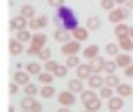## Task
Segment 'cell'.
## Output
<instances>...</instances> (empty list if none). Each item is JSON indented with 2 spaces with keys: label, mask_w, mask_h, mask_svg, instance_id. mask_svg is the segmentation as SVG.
<instances>
[{
  "label": "cell",
  "mask_w": 133,
  "mask_h": 112,
  "mask_svg": "<svg viewBox=\"0 0 133 112\" xmlns=\"http://www.w3.org/2000/svg\"><path fill=\"white\" fill-rule=\"evenodd\" d=\"M54 24H55V28H64L68 31H74L78 28V19H76V16H74L71 7L62 5V7L57 9V14L54 16Z\"/></svg>",
  "instance_id": "1"
},
{
  "label": "cell",
  "mask_w": 133,
  "mask_h": 112,
  "mask_svg": "<svg viewBox=\"0 0 133 112\" xmlns=\"http://www.w3.org/2000/svg\"><path fill=\"white\" fill-rule=\"evenodd\" d=\"M47 43V34L45 33H35L33 38L30 41V48H28V55H38L42 48H45Z\"/></svg>",
  "instance_id": "2"
},
{
  "label": "cell",
  "mask_w": 133,
  "mask_h": 112,
  "mask_svg": "<svg viewBox=\"0 0 133 112\" xmlns=\"http://www.w3.org/2000/svg\"><path fill=\"white\" fill-rule=\"evenodd\" d=\"M128 16H130V9H126V7H114L107 14V19H109V23L119 24L124 19H128Z\"/></svg>",
  "instance_id": "3"
},
{
  "label": "cell",
  "mask_w": 133,
  "mask_h": 112,
  "mask_svg": "<svg viewBox=\"0 0 133 112\" xmlns=\"http://www.w3.org/2000/svg\"><path fill=\"white\" fill-rule=\"evenodd\" d=\"M57 102H59L62 107H71V105H74V102H76V97H74V93L71 92V90H64V92H61L59 95H57Z\"/></svg>",
  "instance_id": "4"
},
{
  "label": "cell",
  "mask_w": 133,
  "mask_h": 112,
  "mask_svg": "<svg viewBox=\"0 0 133 112\" xmlns=\"http://www.w3.org/2000/svg\"><path fill=\"white\" fill-rule=\"evenodd\" d=\"M28 26H30V21L26 19L24 16H21V14L16 16V17H12L10 23H9V29L10 31H14V29H17V31H19V29H26Z\"/></svg>",
  "instance_id": "5"
},
{
  "label": "cell",
  "mask_w": 133,
  "mask_h": 112,
  "mask_svg": "<svg viewBox=\"0 0 133 112\" xmlns=\"http://www.w3.org/2000/svg\"><path fill=\"white\" fill-rule=\"evenodd\" d=\"M81 50V43H79L78 40H74V41H68V43H62L61 47V52L64 55H76Z\"/></svg>",
  "instance_id": "6"
},
{
  "label": "cell",
  "mask_w": 133,
  "mask_h": 112,
  "mask_svg": "<svg viewBox=\"0 0 133 112\" xmlns=\"http://www.w3.org/2000/svg\"><path fill=\"white\" fill-rule=\"evenodd\" d=\"M105 62H107V60H105V59L104 57H95V59H92V60H90V69H92V73H95V74H100L104 71V69H105Z\"/></svg>",
  "instance_id": "7"
},
{
  "label": "cell",
  "mask_w": 133,
  "mask_h": 112,
  "mask_svg": "<svg viewBox=\"0 0 133 112\" xmlns=\"http://www.w3.org/2000/svg\"><path fill=\"white\" fill-rule=\"evenodd\" d=\"M47 24H49V17L47 16H36V17L30 19V29H35V31L47 28Z\"/></svg>",
  "instance_id": "8"
},
{
  "label": "cell",
  "mask_w": 133,
  "mask_h": 112,
  "mask_svg": "<svg viewBox=\"0 0 133 112\" xmlns=\"http://www.w3.org/2000/svg\"><path fill=\"white\" fill-rule=\"evenodd\" d=\"M87 81H88V86L92 88V90H97V88L100 90V88L105 85V78H102L100 74H95V73L92 74V76H90Z\"/></svg>",
  "instance_id": "9"
},
{
  "label": "cell",
  "mask_w": 133,
  "mask_h": 112,
  "mask_svg": "<svg viewBox=\"0 0 133 112\" xmlns=\"http://www.w3.org/2000/svg\"><path fill=\"white\" fill-rule=\"evenodd\" d=\"M123 105H124V98L123 97H111L107 100V107H109V110H114V112H118V110H121L123 109Z\"/></svg>",
  "instance_id": "10"
},
{
  "label": "cell",
  "mask_w": 133,
  "mask_h": 112,
  "mask_svg": "<svg viewBox=\"0 0 133 112\" xmlns=\"http://www.w3.org/2000/svg\"><path fill=\"white\" fill-rule=\"evenodd\" d=\"M71 34H73V33H69L68 29H64V28H57V29H55V33H54V38H55V41L68 43L69 40H71Z\"/></svg>",
  "instance_id": "11"
},
{
  "label": "cell",
  "mask_w": 133,
  "mask_h": 112,
  "mask_svg": "<svg viewBox=\"0 0 133 112\" xmlns=\"http://www.w3.org/2000/svg\"><path fill=\"white\" fill-rule=\"evenodd\" d=\"M116 93H118L119 97H133V88L131 85L128 83H119L118 86H116Z\"/></svg>",
  "instance_id": "12"
},
{
  "label": "cell",
  "mask_w": 133,
  "mask_h": 112,
  "mask_svg": "<svg viewBox=\"0 0 133 112\" xmlns=\"http://www.w3.org/2000/svg\"><path fill=\"white\" fill-rule=\"evenodd\" d=\"M23 41H19V40H9V52L10 55H21L23 54Z\"/></svg>",
  "instance_id": "13"
},
{
  "label": "cell",
  "mask_w": 133,
  "mask_h": 112,
  "mask_svg": "<svg viewBox=\"0 0 133 112\" xmlns=\"http://www.w3.org/2000/svg\"><path fill=\"white\" fill-rule=\"evenodd\" d=\"M76 74H78L79 79H88L92 76V69H90V64H79L78 69H76Z\"/></svg>",
  "instance_id": "14"
},
{
  "label": "cell",
  "mask_w": 133,
  "mask_h": 112,
  "mask_svg": "<svg viewBox=\"0 0 133 112\" xmlns=\"http://www.w3.org/2000/svg\"><path fill=\"white\" fill-rule=\"evenodd\" d=\"M30 76L31 74L28 71H17V73H14V81L17 85H28L30 83Z\"/></svg>",
  "instance_id": "15"
},
{
  "label": "cell",
  "mask_w": 133,
  "mask_h": 112,
  "mask_svg": "<svg viewBox=\"0 0 133 112\" xmlns=\"http://www.w3.org/2000/svg\"><path fill=\"white\" fill-rule=\"evenodd\" d=\"M114 34H116V38H124V36H130V26L123 24V23H119L116 28H114Z\"/></svg>",
  "instance_id": "16"
},
{
  "label": "cell",
  "mask_w": 133,
  "mask_h": 112,
  "mask_svg": "<svg viewBox=\"0 0 133 112\" xmlns=\"http://www.w3.org/2000/svg\"><path fill=\"white\" fill-rule=\"evenodd\" d=\"M83 79H79V78H76V79H71L68 83V90H71L73 93H81L85 90L83 88V83H81Z\"/></svg>",
  "instance_id": "17"
},
{
  "label": "cell",
  "mask_w": 133,
  "mask_h": 112,
  "mask_svg": "<svg viewBox=\"0 0 133 112\" xmlns=\"http://www.w3.org/2000/svg\"><path fill=\"white\" fill-rule=\"evenodd\" d=\"M119 48L123 52H131L133 50V38L131 36H124V38H119Z\"/></svg>",
  "instance_id": "18"
},
{
  "label": "cell",
  "mask_w": 133,
  "mask_h": 112,
  "mask_svg": "<svg viewBox=\"0 0 133 112\" xmlns=\"http://www.w3.org/2000/svg\"><path fill=\"white\" fill-rule=\"evenodd\" d=\"M116 62H118V66L119 67H128L130 64H131V55H126V52H123V54H119V55H116V59H114Z\"/></svg>",
  "instance_id": "19"
},
{
  "label": "cell",
  "mask_w": 133,
  "mask_h": 112,
  "mask_svg": "<svg viewBox=\"0 0 133 112\" xmlns=\"http://www.w3.org/2000/svg\"><path fill=\"white\" fill-rule=\"evenodd\" d=\"M71 33H73V38L74 40H78V41H85V40L88 38V29L87 28H76L74 29V31H71Z\"/></svg>",
  "instance_id": "20"
},
{
  "label": "cell",
  "mask_w": 133,
  "mask_h": 112,
  "mask_svg": "<svg viewBox=\"0 0 133 112\" xmlns=\"http://www.w3.org/2000/svg\"><path fill=\"white\" fill-rule=\"evenodd\" d=\"M100 107H102V102H100V98H99V97H95L94 100H90V102L85 103V109H87V110H90V112H97V110H100Z\"/></svg>",
  "instance_id": "21"
},
{
  "label": "cell",
  "mask_w": 133,
  "mask_h": 112,
  "mask_svg": "<svg viewBox=\"0 0 133 112\" xmlns=\"http://www.w3.org/2000/svg\"><path fill=\"white\" fill-rule=\"evenodd\" d=\"M95 97H99V95H97V93H95L92 88H90V90H83V92L79 93V100L83 102V105H85L87 102H90V100H94Z\"/></svg>",
  "instance_id": "22"
},
{
  "label": "cell",
  "mask_w": 133,
  "mask_h": 112,
  "mask_svg": "<svg viewBox=\"0 0 133 112\" xmlns=\"http://www.w3.org/2000/svg\"><path fill=\"white\" fill-rule=\"evenodd\" d=\"M83 55H85V59H88V60L99 57V47H97V45H90V47H87L85 52H83Z\"/></svg>",
  "instance_id": "23"
},
{
  "label": "cell",
  "mask_w": 133,
  "mask_h": 112,
  "mask_svg": "<svg viewBox=\"0 0 133 112\" xmlns=\"http://www.w3.org/2000/svg\"><path fill=\"white\" fill-rule=\"evenodd\" d=\"M19 14H21V16H24L28 21L33 19V17H36V14H35V7H33V5H23V7H21V10H19Z\"/></svg>",
  "instance_id": "24"
},
{
  "label": "cell",
  "mask_w": 133,
  "mask_h": 112,
  "mask_svg": "<svg viewBox=\"0 0 133 112\" xmlns=\"http://www.w3.org/2000/svg\"><path fill=\"white\" fill-rule=\"evenodd\" d=\"M100 26H102V23H100V19L97 16H90L88 19H87V28L92 29V31H97Z\"/></svg>",
  "instance_id": "25"
},
{
  "label": "cell",
  "mask_w": 133,
  "mask_h": 112,
  "mask_svg": "<svg viewBox=\"0 0 133 112\" xmlns=\"http://www.w3.org/2000/svg\"><path fill=\"white\" fill-rule=\"evenodd\" d=\"M52 81H54V74L49 73V71H43V73L38 74V83H42V85H52Z\"/></svg>",
  "instance_id": "26"
},
{
  "label": "cell",
  "mask_w": 133,
  "mask_h": 112,
  "mask_svg": "<svg viewBox=\"0 0 133 112\" xmlns=\"http://www.w3.org/2000/svg\"><path fill=\"white\" fill-rule=\"evenodd\" d=\"M40 95L43 98H52L55 95V88L52 86V85H43L42 90H40Z\"/></svg>",
  "instance_id": "27"
},
{
  "label": "cell",
  "mask_w": 133,
  "mask_h": 112,
  "mask_svg": "<svg viewBox=\"0 0 133 112\" xmlns=\"http://www.w3.org/2000/svg\"><path fill=\"white\" fill-rule=\"evenodd\" d=\"M35 102H36V100H35V97H28V95H26V97L19 102V105H21V109H23V110H31V107H33Z\"/></svg>",
  "instance_id": "28"
},
{
  "label": "cell",
  "mask_w": 133,
  "mask_h": 112,
  "mask_svg": "<svg viewBox=\"0 0 133 112\" xmlns=\"http://www.w3.org/2000/svg\"><path fill=\"white\" fill-rule=\"evenodd\" d=\"M16 38L19 40V41H23V43H24V41H31L33 34H31L28 29H19V31L16 33Z\"/></svg>",
  "instance_id": "29"
},
{
  "label": "cell",
  "mask_w": 133,
  "mask_h": 112,
  "mask_svg": "<svg viewBox=\"0 0 133 112\" xmlns=\"http://www.w3.org/2000/svg\"><path fill=\"white\" fill-rule=\"evenodd\" d=\"M26 71H28L31 76H38V74L42 73V66H40L38 62H30L26 66Z\"/></svg>",
  "instance_id": "30"
},
{
  "label": "cell",
  "mask_w": 133,
  "mask_h": 112,
  "mask_svg": "<svg viewBox=\"0 0 133 112\" xmlns=\"http://www.w3.org/2000/svg\"><path fill=\"white\" fill-rule=\"evenodd\" d=\"M119 43H107L105 45V52H107V55H114V57H116V55H119L121 54V52H119Z\"/></svg>",
  "instance_id": "31"
},
{
  "label": "cell",
  "mask_w": 133,
  "mask_h": 112,
  "mask_svg": "<svg viewBox=\"0 0 133 112\" xmlns=\"http://www.w3.org/2000/svg\"><path fill=\"white\" fill-rule=\"evenodd\" d=\"M105 85L111 88H116L119 85V78H118V74L114 73V74H107L105 76Z\"/></svg>",
  "instance_id": "32"
},
{
  "label": "cell",
  "mask_w": 133,
  "mask_h": 112,
  "mask_svg": "<svg viewBox=\"0 0 133 112\" xmlns=\"http://www.w3.org/2000/svg\"><path fill=\"white\" fill-rule=\"evenodd\" d=\"M79 57L78 55H68V59H66V66H68L69 69H73V67H78L79 66Z\"/></svg>",
  "instance_id": "33"
},
{
  "label": "cell",
  "mask_w": 133,
  "mask_h": 112,
  "mask_svg": "<svg viewBox=\"0 0 133 112\" xmlns=\"http://www.w3.org/2000/svg\"><path fill=\"white\" fill-rule=\"evenodd\" d=\"M36 93H38V88H36V85H35V83L24 85V95H28V97H35Z\"/></svg>",
  "instance_id": "34"
},
{
  "label": "cell",
  "mask_w": 133,
  "mask_h": 112,
  "mask_svg": "<svg viewBox=\"0 0 133 112\" xmlns=\"http://www.w3.org/2000/svg\"><path fill=\"white\" fill-rule=\"evenodd\" d=\"M118 67H119V66H118V62H116V60H107V62H105V69H104V71H105L107 74H114Z\"/></svg>",
  "instance_id": "35"
},
{
  "label": "cell",
  "mask_w": 133,
  "mask_h": 112,
  "mask_svg": "<svg viewBox=\"0 0 133 112\" xmlns=\"http://www.w3.org/2000/svg\"><path fill=\"white\" fill-rule=\"evenodd\" d=\"M99 95H100V98H107V100H109V98L112 97V88L107 86V85H104V86L100 88Z\"/></svg>",
  "instance_id": "36"
},
{
  "label": "cell",
  "mask_w": 133,
  "mask_h": 112,
  "mask_svg": "<svg viewBox=\"0 0 133 112\" xmlns=\"http://www.w3.org/2000/svg\"><path fill=\"white\" fill-rule=\"evenodd\" d=\"M68 71H69V67L66 64L64 66H59V67L54 71V76H57V78H66V76H68Z\"/></svg>",
  "instance_id": "37"
},
{
  "label": "cell",
  "mask_w": 133,
  "mask_h": 112,
  "mask_svg": "<svg viewBox=\"0 0 133 112\" xmlns=\"http://www.w3.org/2000/svg\"><path fill=\"white\" fill-rule=\"evenodd\" d=\"M100 7H102L104 10L111 12V10L116 7V2H114V0H100Z\"/></svg>",
  "instance_id": "38"
},
{
  "label": "cell",
  "mask_w": 133,
  "mask_h": 112,
  "mask_svg": "<svg viewBox=\"0 0 133 112\" xmlns=\"http://www.w3.org/2000/svg\"><path fill=\"white\" fill-rule=\"evenodd\" d=\"M50 55H52L50 48H47V47H45V48H42V50L38 52V55H36V57H38V59H42V60H45V62H47V60H50Z\"/></svg>",
  "instance_id": "39"
},
{
  "label": "cell",
  "mask_w": 133,
  "mask_h": 112,
  "mask_svg": "<svg viewBox=\"0 0 133 112\" xmlns=\"http://www.w3.org/2000/svg\"><path fill=\"white\" fill-rule=\"evenodd\" d=\"M57 67H59V64H57V62H55V60H52V59H50V60H47V62H45V71H49V73H52V74H54V71H55V69H57Z\"/></svg>",
  "instance_id": "40"
},
{
  "label": "cell",
  "mask_w": 133,
  "mask_h": 112,
  "mask_svg": "<svg viewBox=\"0 0 133 112\" xmlns=\"http://www.w3.org/2000/svg\"><path fill=\"white\" fill-rule=\"evenodd\" d=\"M47 2H49L50 7H57V9L64 5V0H47Z\"/></svg>",
  "instance_id": "41"
},
{
  "label": "cell",
  "mask_w": 133,
  "mask_h": 112,
  "mask_svg": "<svg viewBox=\"0 0 133 112\" xmlns=\"http://www.w3.org/2000/svg\"><path fill=\"white\" fill-rule=\"evenodd\" d=\"M17 92H19V86H17V83H16V81H14V83H10V85H9V93H10V95H16Z\"/></svg>",
  "instance_id": "42"
},
{
  "label": "cell",
  "mask_w": 133,
  "mask_h": 112,
  "mask_svg": "<svg viewBox=\"0 0 133 112\" xmlns=\"http://www.w3.org/2000/svg\"><path fill=\"white\" fill-rule=\"evenodd\" d=\"M123 71H124V76H126V78H133V62L130 64L128 67H124Z\"/></svg>",
  "instance_id": "43"
},
{
  "label": "cell",
  "mask_w": 133,
  "mask_h": 112,
  "mask_svg": "<svg viewBox=\"0 0 133 112\" xmlns=\"http://www.w3.org/2000/svg\"><path fill=\"white\" fill-rule=\"evenodd\" d=\"M42 110H43L42 103H40V102H35V103H33V107H31V112H42Z\"/></svg>",
  "instance_id": "44"
},
{
  "label": "cell",
  "mask_w": 133,
  "mask_h": 112,
  "mask_svg": "<svg viewBox=\"0 0 133 112\" xmlns=\"http://www.w3.org/2000/svg\"><path fill=\"white\" fill-rule=\"evenodd\" d=\"M126 9H130V10H133V0H126Z\"/></svg>",
  "instance_id": "45"
},
{
  "label": "cell",
  "mask_w": 133,
  "mask_h": 112,
  "mask_svg": "<svg viewBox=\"0 0 133 112\" xmlns=\"http://www.w3.org/2000/svg\"><path fill=\"white\" fill-rule=\"evenodd\" d=\"M57 112H71L68 107H61V109H57Z\"/></svg>",
  "instance_id": "46"
},
{
  "label": "cell",
  "mask_w": 133,
  "mask_h": 112,
  "mask_svg": "<svg viewBox=\"0 0 133 112\" xmlns=\"http://www.w3.org/2000/svg\"><path fill=\"white\" fill-rule=\"evenodd\" d=\"M118 5H123V4H126V0H114Z\"/></svg>",
  "instance_id": "47"
},
{
  "label": "cell",
  "mask_w": 133,
  "mask_h": 112,
  "mask_svg": "<svg viewBox=\"0 0 133 112\" xmlns=\"http://www.w3.org/2000/svg\"><path fill=\"white\" fill-rule=\"evenodd\" d=\"M130 36L133 38V26H130Z\"/></svg>",
  "instance_id": "48"
},
{
  "label": "cell",
  "mask_w": 133,
  "mask_h": 112,
  "mask_svg": "<svg viewBox=\"0 0 133 112\" xmlns=\"http://www.w3.org/2000/svg\"><path fill=\"white\" fill-rule=\"evenodd\" d=\"M9 112H16V110H14V107H12V105H9Z\"/></svg>",
  "instance_id": "49"
},
{
  "label": "cell",
  "mask_w": 133,
  "mask_h": 112,
  "mask_svg": "<svg viewBox=\"0 0 133 112\" xmlns=\"http://www.w3.org/2000/svg\"><path fill=\"white\" fill-rule=\"evenodd\" d=\"M81 112H90V110H87V109H85V110H81Z\"/></svg>",
  "instance_id": "50"
},
{
  "label": "cell",
  "mask_w": 133,
  "mask_h": 112,
  "mask_svg": "<svg viewBox=\"0 0 133 112\" xmlns=\"http://www.w3.org/2000/svg\"><path fill=\"white\" fill-rule=\"evenodd\" d=\"M23 112H31V110H23Z\"/></svg>",
  "instance_id": "51"
},
{
  "label": "cell",
  "mask_w": 133,
  "mask_h": 112,
  "mask_svg": "<svg viewBox=\"0 0 133 112\" xmlns=\"http://www.w3.org/2000/svg\"><path fill=\"white\" fill-rule=\"evenodd\" d=\"M111 112H114V110H111Z\"/></svg>",
  "instance_id": "52"
}]
</instances>
